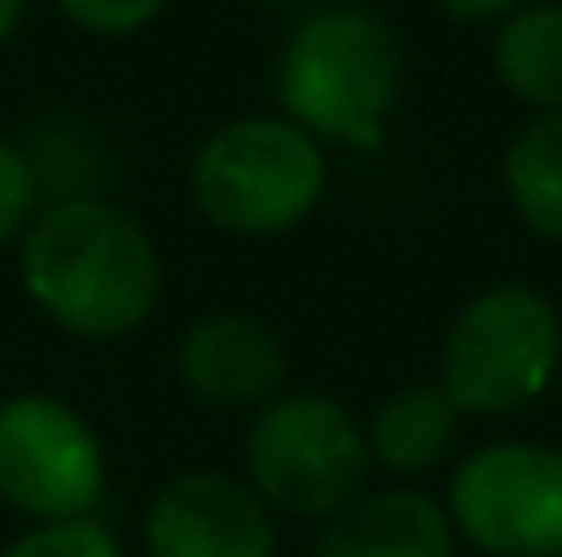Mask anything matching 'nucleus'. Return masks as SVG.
Masks as SVG:
<instances>
[{"mask_svg": "<svg viewBox=\"0 0 562 557\" xmlns=\"http://www.w3.org/2000/svg\"><path fill=\"white\" fill-rule=\"evenodd\" d=\"M143 547L148 557H279V525L246 476L181 470L154 492Z\"/></svg>", "mask_w": 562, "mask_h": 557, "instance_id": "6e6552de", "label": "nucleus"}, {"mask_svg": "<svg viewBox=\"0 0 562 557\" xmlns=\"http://www.w3.org/2000/svg\"><path fill=\"white\" fill-rule=\"evenodd\" d=\"M22 11H27V0H0V44H11V33L22 27Z\"/></svg>", "mask_w": 562, "mask_h": 557, "instance_id": "a211bd4d", "label": "nucleus"}, {"mask_svg": "<svg viewBox=\"0 0 562 557\" xmlns=\"http://www.w3.org/2000/svg\"><path fill=\"white\" fill-rule=\"evenodd\" d=\"M165 5H170V0H55V11H60L71 27L93 33V38H132V33H143Z\"/></svg>", "mask_w": 562, "mask_h": 557, "instance_id": "dca6fc26", "label": "nucleus"}, {"mask_svg": "<svg viewBox=\"0 0 562 557\" xmlns=\"http://www.w3.org/2000/svg\"><path fill=\"white\" fill-rule=\"evenodd\" d=\"M519 5L525 0H437V11H448L453 22H503Z\"/></svg>", "mask_w": 562, "mask_h": 557, "instance_id": "f3484780", "label": "nucleus"}, {"mask_svg": "<svg viewBox=\"0 0 562 557\" xmlns=\"http://www.w3.org/2000/svg\"><path fill=\"white\" fill-rule=\"evenodd\" d=\"M562 361V318L558 307L519 279L486 285L459 307L442 334L437 382L464 415H514L536 404Z\"/></svg>", "mask_w": 562, "mask_h": 557, "instance_id": "39448f33", "label": "nucleus"}, {"mask_svg": "<svg viewBox=\"0 0 562 557\" xmlns=\"http://www.w3.org/2000/svg\"><path fill=\"white\" fill-rule=\"evenodd\" d=\"M492 71L536 115L562 110V0H525L497 22Z\"/></svg>", "mask_w": 562, "mask_h": 557, "instance_id": "f8f14e48", "label": "nucleus"}, {"mask_svg": "<svg viewBox=\"0 0 562 557\" xmlns=\"http://www.w3.org/2000/svg\"><path fill=\"white\" fill-rule=\"evenodd\" d=\"M246 487L273 509L295 520H328L345 503L367 492L372 476V448L367 426L328 393L312 388H284L268 404H257L246 443Z\"/></svg>", "mask_w": 562, "mask_h": 557, "instance_id": "20e7f679", "label": "nucleus"}, {"mask_svg": "<svg viewBox=\"0 0 562 557\" xmlns=\"http://www.w3.org/2000/svg\"><path fill=\"white\" fill-rule=\"evenodd\" d=\"M503 191L514 213L541 235L562 246V110L525 121V132L503 154Z\"/></svg>", "mask_w": 562, "mask_h": 557, "instance_id": "ddd939ff", "label": "nucleus"}, {"mask_svg": "<svg viewBox=\"0 0 562 557\" xmlns=\"http://www.w3.org/2000/svg\"><path fill=\"white\" fill-rule=\"evenodd\" d=\"M0 557H126V547L110 536V525L88 520H55V525H27Z\"/></svg>", "mask_w": 562, "mask_h": 557, "instance_id": "2eb2a0df", "label": "nucleus"}, {"mask_svg": "<svg viewBox=\"0 0 562 557\" xmlns=\"http://www.w3.org/2000/svg\"><path fill=\"white\" fill-rule=\"evenodd\" d=\"M191 202L224 235H284L328 197V148L284 115L224 121L191 159Z\"/></svg>", "mask_w": 562, "mask_h": 557, "instance_id": "7ed1b4c3", "label": "nucleus"}, {"mask_svg": "<svg viewBox=\"0 0 562 557\" xmlns=\"http://www.w3.org/2000/svg\"><path fill=\"white\" fill-rule=\"evenodd\" d=\"M459 536L448 509L420 487H382L361 492L339 514L323 520L317 557H453Z\"/></svg>", "mask_w": 562, "mask_h": 557, "instance_id": "9d476101", "label": "nucleus"}, {"mask_svg": "<svg viewBox=\"0 0 562 557\" xmlns=\"http://www.w3.org/2000/svg\"><path fill=\"white\" fill-rule=\"evenodd\" d=\"M273 5H317V0H273Z\"/></svg>", "mask_w": 562, "mask_h": 557, "instance_id": "6ab92c4d", "label": "nucleus"}, {"mask_svg": "<svg viewBox=\"0 0 562 557\" xmlns=\"http://www.w3.org/2000/svg\"><path fill=\"white\" fill-rule=\"evenodd\" d=\"M16 274L27 301L71 339H126L165 296L154 235L104 197L44 202L16 241Z\"/></svg>", "mask_w": 562, "mask_h": 557, "instance_id": "f257e3e1", "label": "nucleus"}, {"mask_svg": "<svg viewBox=\"0 0 562 557\" xmlns=\"http://www.w3.org/2000/svg\"><path fill=\"white\" fill-rule=\"evenodd\" d=\"M453 536L486 557H562V448L486 443L464 454L442 498Z\"/></svg>", "mask_w": 562, "mask_h": 557, "instance_id": "423d86ee", "label": "nucleus"}, {"mask_svg": "<svg viewBox=\"0 0 562 557\" xmlns=\"http://www.w3.org/2000/svg\"><path fill=\"white\" fill-rule=\"evenodd\" d=\"M279 115L323 148L372 154L404 93L398 33L367 5H317L295 22L273 71Z\"/></svg>", "mask_w": 562, "mask_h": 557, "instance_id": "f03ea898", "label": "nucleus"}, {"mask_svg": "<svg viewBox=\"0 0 562 557\" xmlns=\"http://www.w3.org/2000/svg\"><path fill=\"white\" fill-rule=\"evenodd\" d=\"M464 410L448 399L442 382H404L393 388L372 410L367 426V448H372V470H387L398 481H415L426 470H437L459 437Z\"/></svg>", "mask_w": 562, "mask_h": 557, "instance_id": "9b49d317", "label": "nucleus"}, {"mask_svg": "<svg viewBox=\"0 0 562 557\" xmlns=\"http://www.w3.org/2000/svg\"><path fill=\"white\" fill-rule=\"evenodd\" d=\"M44 208V176L33 165V154L11 137H0V246L22 241L27 224Z\"/></svg>", "mask_w": 562, "mask_h": 557, "instance_id": "4468645a", "label": "nucleus"}, {"mask_svg": "<svg viewBox=\"0 0 562 557\" xmlns=\"http://www.w3.org/2000/svg\"><path fill=\"white\" fill-rule=\"evenodd\" d=\"M176 367H181L191 399H202L213 410H251V404H268L273 393H284L290 350L262 318L213 312L187 328Z\"/></svg>", "mask_w": 562, "mask_h": 557, "instance_id": "1a4fd4ad", "label": "nucleus"}, {"mask_svg": "<svg viewBox=\"0 0 562 557\" xmlns=\"http://www.w3.org/2000/svg\"><path fill=\"white\" fill-rule=\"evenodd\" d=\"M552 388H558V399H562V361H558V382H552Z\"/></svg>", "mask_w": 562, "mask_h": 557, "instance_id": "aec40b11", "label": "nucleus"}, {"mask_svg": "<svg viewBox=\"0 0 562 557\" xmlns=\"http://www.w3.org/2000/svg\"><path fill=\"white\" fill-rule=\"evenodd\" d=\"M104 443L55 393L0 399V503L27 525L88 520L104 503Z\"/></svg>", "mask_w": 562, "mask_h": 557, "instance_id": "0eeeda50", "label": "nucleus"}]
</instances>
